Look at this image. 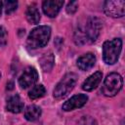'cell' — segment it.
I'll use <instances>...</instances> for the list:
<instances>
[{
	"instance_id": "obj_15",
	"label": "cell",
	"mask_w": 125,
	"mask_h": 125,
	"mask_svg": "<svg viewBox=\"0 0 125 125\" xmlns=\"http://www.w3.org/2000/svg\"><path fill=\"white\" fill-rule=\"evenodd\" d=\"M40 64H41V67L44 71H50L54 65V62H55V58H54V55L49 52V53H46L43 55V57L40 59Z\"/></svg>"
},
{
	"instance_id": "obj_17",
	"label": "cell",
	"mask_w": 125,
	"mask_h": 125,
	"mask_svg": "<svg viewBox=\"0 0 125 125\" xmlns=\"http://www.w3.org/2000/svg\"><path fill=\"white\" fill-rule=\"evenodd\" d=\"M3 4H4V8H5L6 14H11L18 7V2L17 1H5Z\"/></svg>"
},
{
	"instance_id": "obj_20",
	"label": "cell",
	"mask_w": 125,
	"mask_h": 125,
	"mask_svg": "<svg viewBox=\"0 0 125 125\" xmlns=\"http://www.w3.org/2000/svg\"><path fill=\"white\" fill-rule=\"evenodd\" d=\"M77 8H78V2H76V1L69 2L66 7V12L68 14H74L77 11Z\"/></svg>"
},
{
	"instance_id": "obj_18",
	"label": "cell",
	"mask_w": 125,
	"mask_h": 125,
	"mask_svg": "<svg viewBox=\"0 0 125 125\" xmlns=\"http://www.w3.org/2000/svg\"><path fill=\"white\" fill-rule=\"evenodd\" d=\"M77 125H98L97 121L91 116H83L77 123Z\"/></svg>"
},
{
	"instance_id": "obj_3",
	"label": "cell",
	"mask_w": 125,
	"mask_h": 125,
	"mask_svg": "<svg viewBox=\"0 0 125 125\" xmlns=\"http://www.w3.org/2000/svg\"><path fill=\"white\" fill-rule=\"evenodd\" d=\"M122 47V41L119 38H114L109 41H105L103 46L104 61L107 64H113L117 62Z\"/></svg>"
},
{
	"instance_id": "obj_11",
	"label": "cell",
	"mask_w": 125,
	"mask_h": 125,
	"mask_svg": "<svg viewBox=\"0 0 125 125\" xmlns=\"http://www.w3.org/2000/svg\"><path fill=\"white\" fill-rule=\"evenodd\" d=\"M96 62V57L92 53H87L83 56H81L77 60V66L81 70H88L90 69Z\"/></svg>"
},
{
	"instance_id": "obj_14",
	"label": "cell",
	"mask_w": 125,
	"mask_h": 125,
	"mask_svg": "<svg viewBox=\"0 0 125 125\" xmlns=\"http://www.w3.org/2000/svg\"><path fill=\"white\" fill-rule=\"evenodd\" d=\"M25 15H26L27 21L32 24H36L40 21V13L35 4H31L30 6L27 7Z\"/></svg>"
},
{
	"instance_id": "obj_7",
	"label": "cell",
	"mask_w": 125,
	"mask_h": 125,
	"mask_svg": "<svg viewBox=\"0 0 125 125\" xmlns=\"http://www.w3.org/2000/svg\"><path fill=\"white\" fill-rule=\"evenodd\" d=\"M38 73L34 67H26L19 78V84L21 88H28L37 81Z\"/></svg>"
},
{
	"instance_id": "obj_2",
	"label": "cell",
	"mask_w": 125,
	"mask_h": 125,
	"mask_svg": "<svg viewBox=\"0 0 125 125\" xmlns=\"http://www.w3.org/2000/svg\"><path fill=\"white\" fill-rule=\"evenodd\" d=\"M51 36V28L46 25L34 28L27 37V45L32 48H41L47 45Z\"/></svg>"
},
{
	"instance_id": "obj_16",
	"label": "cell",
	"mask_w": 125,
	"mask_h": 125,
	"mask_svg": "<svg viewBox=\"0 0 125 125\" xmlns=\"http://www.w3.org/2000/svg\"><path fill=\"white\" fill-rule=\"evenodd\" d=\"M45 93H46V89L43 85H36L29 91L28 97L31 100H36V99L43 97L45 95Z\"/></svg>"
},
{
	"instance_id": "obj_21",
	"label": "cell",
	"mask_w": 125,
	"mask_h": 125,
	"mask_svg": "<svg viewBox=\"0 0 125 125\" xmlns=\"http://www.w3.org/2000/svg\"><path fill=\"white\" fill-rule=\"evenodd\" d=\"M13 85H14V84H13V82H9V83L7 84V89H9V90H12V89L14 88V87H13Z\"/></svg>"
},
{
	"instance_id": "obj_10",
	"label": "cell",
	"mask_w": 125,
	"mask_h": 125,
	"mask_svg": "<svg viewBox=\"0 0 125 125\" xmlns=\"http://www.w3.org/2000/svg\"><path fill=\"white\" fill-rule=\"evenodd\" d=\"M103 73L101 71H97L94 74L90 75L82 84V89L85 91H92L94 90L102 81Z\"/></svg>"
},
{
	"instance_id": "obj_22",
	"label": "cell",
	"mask_w": 125,
	"mask_h": 125,
	"mask_svg": "<svg viewBox=\"0 0 125 125\" xmlns=\"http://www.w3.org/2000/svg\"><path fill=\"white\" fill-rule=\"evenodd\" d=\"M2 6H3V3L0 1V15H1V11H2Z\"/></svg>"
},
{
	"instance_id": "obj_6",
	"label": "cell",
	"mask_w": 125,
	"mask_h": 125,
	"mask_svg": "<svg viewBox=\"0 0 125 125\" xmlns=\"http://www.w3.org/2000/svg\"><path fill=\"white\" fill-rule=\"evenodd\" d=\"M104 13L112 18H120L125 13V2L123 0L105 1L104 4Z\"/></svg>"
},
{
	"instance_id": "obj_5",
	"label": "cell",
	"mask_w": 125,
	"mask_h": 125,
	"mask_svg": "<svg viewBox=\"0 0 125 125\" xmlns=\"http://www.w3.org/2000/svg\"><path fill=\"white\" fill-rule=\"evenodd\" d=\"M122 84H123V81L120 74L116 72H112L108 74L104 79L102 92L106 97H113L121 90Z\"/></svg>"
},
{
	"instance_id": "obj_9",
	"label": "cell",
	"mask_w": 125,
	"mask_h": 125,
	"mask_svg": "<svg viewBox=\"0 0 125 125\" xmlns=\"http://www.w3.org/2000/svg\"><path fill=\"white\" fill-rule=\"evenodd\" d=\"M63 5V1L62 0H47L42 4L43 12L50 18H54L58 15L61 8Z\"/></svg>"
},
{
	"instance_id": "obj_19",
	"label": "cell",
	"mask_w": 125,
	"mask_h": 125,
	"mask_svg": "<svg viewBox=\"0 0 125 125\" xmlns=\"http://www.w3.org/2000/svg\"><path fill=\"white\" fill-rule=\"evenodd\" d=\"M7 39H8V33L5 27L0 26V47H3L7 44Z\"/></svg>"
},
{
	"instance_id": "obj_1",
	"label": "cell",
	"mask_w": 125,
	"mask_h": 125,
	"mask_svg": "<svg viewBox=\"0 0 125 125\" xmlns=\"http://www.w3.org/2000/svg\"><path fill=\"white\" fill-rule=\"evenodd\" d=\"M102 28V21L98 18H90L84 25L79 26L74 33V41L77 45L92 43L97 40Z\"/></svg>"
},
{
	"instance_id": "obj_23",
	"label": "cell",
	"mask_w": 125,
	"mask_h": 125,
	"mask_svg": "<svg viewBox=\"0 0 125 125\" xmlns=\"http://www.w3.org/2000/svg\"><path fill=\"white\" fill-rule=\"evenodd\" d=\"M0 77H1V73H0Z\"/></svg>"
},
{
	"instance_id": "obj_12",
	"label": "cell",
	"mask_w": 125,
	"mask_h": 125,
	"mask_svg": "<svg viewBox=\"0 0 125 125\" xmlns=\"http://www.w3.org/2000/svg\"><path fill=\"white\" fill-rule=\"evenodd\" d=\"M23 108V103L18 95L12 96L7 102V109L13 113H19Z\"/></svg>"
},
{
	"instance_id": "obj_13",
	"label": "cell",
	"mask_w": 125,
	"mask_h": 125,
	"mask_svg": "<svg viewBox=\"0 0 125 125\" xmlns=\"http://www.w3.org/2000/svg\"><path fill=\"white\" fill-rule=\"evenodd\" d=\"M41 115V108L35 104L28 105L24 110V117L28 121H35Z\"/></svg>"
},
{
	"instance_id": "obj_4",
	"label": "cell",
	"mask_w": 125,
	"mask_h": 125,
	"mask_svg": "<svg viewBox=\"0 0 125 125\" xmlns=\"http://www.w3.org/2000/svg\"><path fill=\"white\" fill-rule=\"evenodd\" d=\"M77 82V75L73 72L66 73L62 80L57 84L54 89V97L56 99H62L65 97L75 86Z\"/></svg>"
},
{
	"instance_id": "obj_8",
	"label": "cell",
	"mask_w": 125,
	"mask_h": 125,
	"mask_svg": "<svg viewBox=\"0 0 125 125\" xmlns=\"http://www.w3.org/2000/svg\"><path fill=\"white\" fill-rule=\"evenodd\" d=\"M88 101V97L84 94H78L71 97L68 101H66L62 104V109L65 111H70L75 108H79L83 106Z\"/></svg>"
}]
</instances>
